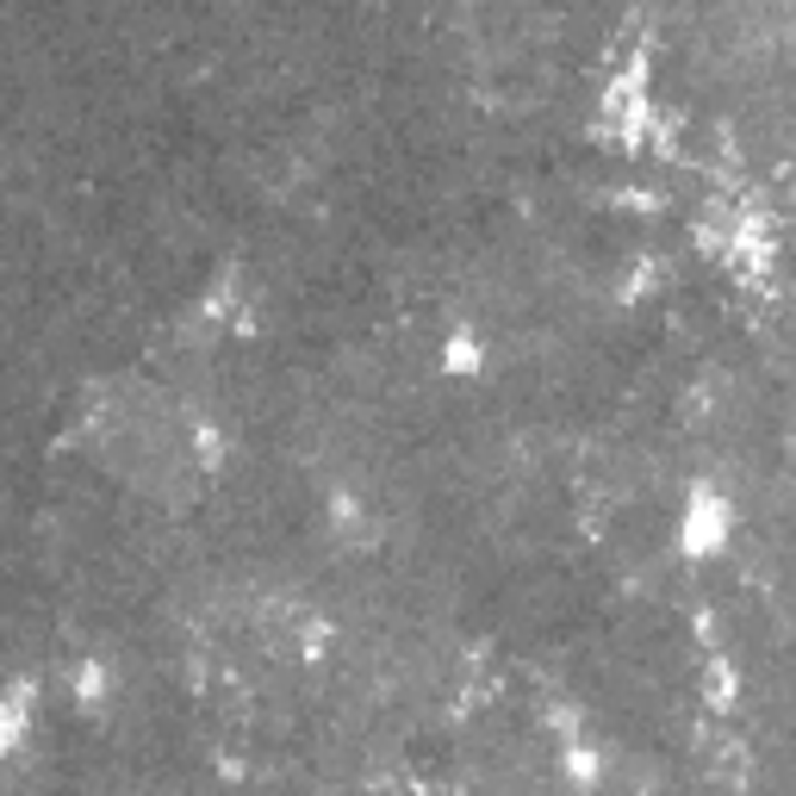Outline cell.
Masks as SVG:
<instances>
[{
  "instance_id": "cell-1",
  "label": "cell",
  "mask_w": 796,
  "mask_h": 796,
  "mask_svg": "<svg viewBox=\"0 0 796 796\" xmlns=\"http://www.w3.org/2000/svg\"><path fill=\"white\" fill-rule=\"evenodd\" d=\"M722 529H728V505L716 492H691V517H684V542L691 547H716Z\"/></svg>"
},
{
  "instance_id": "cell-2",
  "label": "cell",
  "mask_w": 796,
  "mask_h": 796,
  "mask_svg": "<svg viewBox=\"0 0 796 796\" xmlns=\"http://www.w3.org/2000/svg\"><path fill=\"white\" fill-rule=\"evenodd\" d=\"M25 716H32V703H25V691H13V697H0V753L13 747V740L25 735Z\"/></svg>"
},
{
  "instance_id": "cell-3",
  "label": "cell",
  "mask_w": 796,
  "mask_h": 796,
  "mask_svg": "<svg viewBox=\"0 0 796 796\" xmlns=\"http://www.w3.org/2000/svg\"><path fill=\"white\" fill-rule=\"evenodd\" d=\"M81 703H100V691H106V672H100V666L94 660H88V666H81Z\"/></svg>"
},
{
  "instance_id": "cell-4",
  "label": "cell",
  "mask_w": 796,
  "mask_h": 796,
  "mask_svg": "<svg viewBox=\"0 0 796 796\" xmlns=\"http://www.w3.org/2000/svg\"><path fill=\"white\" fill-rule=\"evenodd\" d=\"M448 361H454V368H473V361H480V355H473V336H454V343H448Z\"/></svg>"
}]
</instances>
